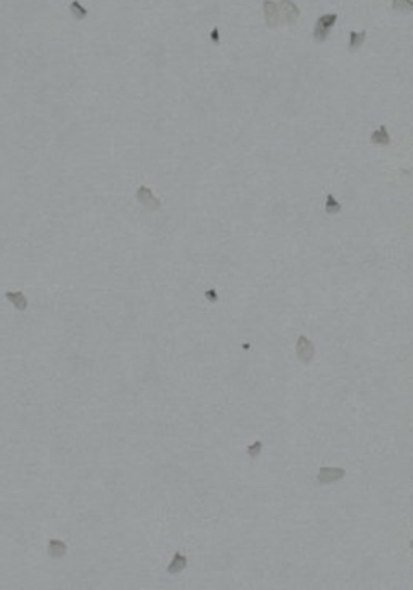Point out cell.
Segmentation results:
<instances>
[{"label": "cell", "mask_w": 413, "mask_h": 590, "mask_svg": "<svg viewBox=\"0 0 413 590\" xmlns=\"http://www.w3.org/2000/svg\"><path fill=\"white\" fill-rule=\"evenodd\" d=\"M187 557L184 556V554L182 552H175V556H173V559H171V562H169L168 565V568H166V571L169 575H178V573H182V571L185 570L187 568Z\"/></svg>", "instance_id": "52a82bcc"}, {"label": "cell", "mask_w": 413, "mask_h": 590, "mask_svg": "<svg viewBox=\"0 0 413 590\" xmlns=\"http://www.w3.org/2000/svg\"><path fill=\"white\" fill-rule=\"evenodd\" d=\"M365 38H367V32L362 30V32H349V42H347V47L349 50H356L365 43Z\"/></svg>", "instance_id": "9c48e42d"}, {"label": "cell", "mask_w": 413, "mask_h": 590, "mask_svg": "<svg viewBox=\"0 0 413 590\" xmlns=\"http://www.w3.org/2000/svg\"><path fill=\"white\" fill-rule=\"evenodd\" d=\"M370 142L377 144V146H389V144H391V135L388 132V128H386L384 125H380L379 128L375 130V132H372Z\"/></svg>", "instance_id": "ba28073f"}, {"label": "cell", "mask_w": 413, "mask_h": 590, "mask_svg": "<svg viewBox=\"0 0 413 590\" xmlns=\"http://www.w3.org/2000/svg\"><path fill=\"white\" fill-rule=\"evenodd\" d=\"M393 9L396 12H411L413 11V0H393Z\"/></svg>", "instance_id": "7c38bea8"}, {"label": "cell", "mask_w": 413, "mask_h": 590, "mask_svg": "<svg viewBox=\"0 0 413 590\" xmlns=\"http://www.w3.org/2000/svg\"><path fill=\"white\" fill-rule=\"evenodd\" d=\"M49 547H50V554L54 557H61L64 552H66V545H64L63 542H59V540H52Z\"/></svg>", "instance_id": "4fadbf2b"}, {"label": "cell", "mask_w": 413, "mask_h": 590, "mask_svg": "<svg viewBox=\"0 0 413 590\" xmlns=\"http://www.w3.org/2000/svg\"><path fill=\"white\" fill-rule=\"evenodd\" d=\"M137 199H138V203H140L143 208L151 209V211H156V209L161 208L159 198H156L154 192H152L149 187H145V185H142V187H138V189H137Z\"/></svg>", "instance_id": "5b68a950"}, {"label": "cell", "mask_w": 413, "mask_h": 590, "mask_svg": "<svg viewBox=\"0 0 413 590\" xmlns=\"http://www.w3.org/2000/svg\"><path fill=\"white\" fill-rule=\"evenodd\" d=\"M341 203L334 198V194H327V201H325V213L327 215H337V213H341Z\"/></svg>", "instance_id": "30bf717a"}, {"label": "cell", "mask_w": 413, "mask_h": 590, "mask_svg": "<svg viewBox=\"0 0 413 590\" xmlns=\"http://www.w3.org/2000/svg\"><path fill=\"white\" fill-rule=\"evenodd\" d=\"M337 23V14L334 12H329V14H323L316 19L315 30H313V38H315L318 43H323L329 38L330 30L334 28V24Z\"/></svg>", "instance_id": "6da1fadb"}, {"label": "cell", "mask_w": 413, "mask_h": 590, "mask_svg": "<svg viewBox=\"0 0 413 590\" xmlns=\"http://www.w3.org/2000/svg\"><path fill=\"white\" fill-rule=\"evenodd\" d=\"M278 11H280V24H296L299 19V7L296 6L292 0H280L277 4Z\"/></svg>", "instance_id": "7a4b0ae2"}, {"label": "cell", "mask_w": 413, "mask_h": 590, "mask_svg": "<svg viewBox=\"0 0 413 590\" xmlns=\"http://www.w3.org/2000/svg\"><path fill=\"white\" fill-rule=\"evenodd\" d=\"M296 355L304 364H310L315 358V344H313V341L308 339L306 336H299L298 341H296Z\"/></svg>", "instance_id": "3957f363"}, {"label": "cell", "mask_w": 413, "mask_h": 590, "mask_svg": "<svg viewBox=\"0 0 413 590\" xmlns=\"http://www.w3.org/2000/svg\"><path fill=\"white\" fill-rule=\"evenodd\" d=\"M69 12H71V16L75 17V19H85V17L88 16V11H86L78 0H73V2L69 4Z\"/></svg>", "instance_id": "8fae6325"}, {"label": "cell", "mask_w": 413, "mask_h": 590, "mask_svg": "<svg viewBox=\"0 0 413 590\" xmlns=\"http://www.w3.org/2000/svg\"><path fill=\"white\" fill-rule=\"evenodd\" d=\"M261 450H263V441H254L253 445H251L249 448H247V453H249L251 457H258L259 453H261Z\"/></svg>", "instance_id": "5bb4252c"}, {"label": "cell", "mask_w": 413, "mask_h": 590, "mask_svg": "<svg viewBox=\"0 0 413 590\" xmlns=\"http://www.w3.org/2000/svg\"><path fill=\"white\" fill-rule=\"evenodd\" d=\"M263 14H264V23H267L268 28H277L280 24V11H278L277 2L273 0H264L263 2Z\"/></svg>", "instance_id": "8992f818"}, {"label": "cell", "mask_w": 413, "mask_h": 590, "mask_svg": "<svg viewBox=\"0 0 413 590\" xmlns=\"http://www.w3.org/2000/svg\"><path fill=\"white\" fill-rule=\"evenodd\" d=\"M344 476H346V469H342V467L325 466V467H320L318 474H316V481H318L320 485H330L334 481L342 479Z\"/></svg>", "instance_id": "277c9868"}]
</instances>
